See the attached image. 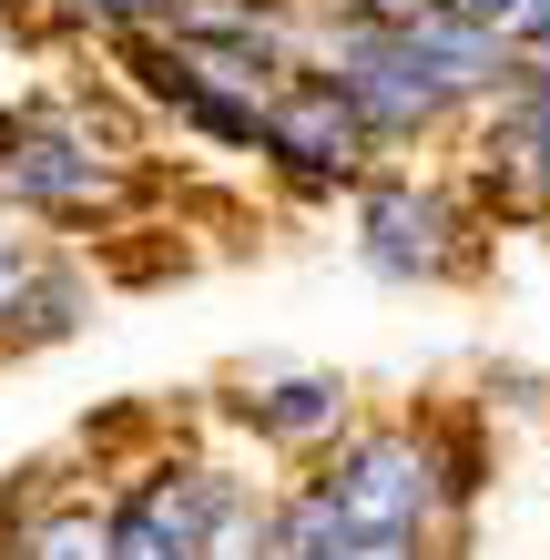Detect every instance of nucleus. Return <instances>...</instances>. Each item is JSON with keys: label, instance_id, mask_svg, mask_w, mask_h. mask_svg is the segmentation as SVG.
Here are the masks:
<instances>
[{"label": "nucleus", "instance_id": "nucleus-6", "mask_svg": "<svg viewBox=\"0 0 550 560\" xmlns=\"http://www.w3.org/2000/svg\"><path fill=\"white\" fill-rule=\"evenodd\" d=\"M204 500H214V479H153L122 520H103L113 560H194V540H204Z\"/></svg>", "mask_w": 550, "mask_h": 560}, {"label": "nucleus", "instance_id": "nucleus-13", "mask_svg": "<svg viewBox=\"0 0 550 560\" xmlns=\"http://www.w3.org/2000/svg\"><path fill=\"white\" fill-rule=\"evenodd\" d=\"M82 11H92V21H153L164 0H82Z\"/></svg>", "mask_w": 550, "mask_h": 560}, {"label": "nucleus", "instance_id": "nucleus-3", "mask_svg": "<svg viewBox=\"0 0 550 560\" xmlns=\"http://www.w3.org/2000/svg\"><path fill=\"white\" fill-rule=\"evenodd\" d=\"M0 194L51 205V214H92V205H113V163L72 133H51V122H31V133L0 143Z\"/></svg>", "mask_w": 550, "mask_h": 560}, {"label": "nucleus", "instance_id": "nucleus-8", "mask_svg": "<svg viewBox=\"0 0 550 560\" xmlns=\"http://www.w3.org/2000/svg\"><path fill=\"white\" fill-rule=\"evenodd\" d=\"M194 560H276V520L245 500V489H224L214 479V500H204V540H194Z\"/></svg>", "mask_w": 550, "mask_h": 560}, {"label": "nucleus", "instance_id": "nucleus-12", "mask_svg": "<svg viewBox=\"0 0 550 560\" xmlns=\"http://www.w3.org/2000/svg\"><path fill=\"white\" fill-rule=\"evenodd\" d=\"M327 560H418V540H358V530H347Z\"/></svg>", "mask_w": 550, "mask_h": 560}, {"label": "nucleus", "instance_id": "nucleus-5", "mask_svg": "<svg viewBox=\"0 0 550 560\" xmlns=\"http://www.w3.org/2000/svg\"><path fill=\"white\" fill-rule=\"evenodd\" d=\"M367 266L377 276H448L459 266V214L438 205V194H377L367 205Z\"/></svg>", "mask_w": 550, "mask_h": 560}, {"label": "nucleus", "instance_id": "nucleus-11", "mask_svg": "<svg viewBox=\"0 0 550 560\" xmlns=\"http://www.w3.org/2000/svg\"><path fill=\"white\" fill-rule=\"evenodd\" d=\"M21 276H31V255H21L11 235H0V326H11V316H21Z\"/></svg>", "mask_w": 550, "mask_h": 560}, {"label": "nucleus", "instance_id": "nucleus-9", "mask_svg": "<svg viewBox=\"0 0 550 560\" xmlns=\"http://www.w3.org/2000/svg\"><path fill=\"white\" fill-rule=\"evenodd\" d=\"M510 153L540 174V194H550V72H520V103H510Z\"/></svg>", "mask_w": 550, "mask_h": 560}, {"label": "nucleus", "instance_id": "nucleus-4", "mask_svg": "<svg viewBox=\"0 0 550 560\" xmlns=\"http://www.w3.org/2000/svg\"><path fill=\"white\" fill-rule=\"evenodd\" d=\"M255 143L285 153V163H306V174H358V153H367V122L347 113V92L337 82H296L285 103L255 113Z\"/></svg>", "mask_w": 550, "mask_h": 560}, {"label": "nucleus", "instance_id": "nucleus-7", "mask_svg": "<svg viewBox=\"0 0 550 560\" xmlns=\"http://www.w3.org/2000/svg\"><path fill=\"white\" fill-rule=\"evenodd\" d=\"M337 408H347L337 377H285L266 398H245V418L266 428V439H316V428H337Z\"/></svg>", "mask_w": 550, "mask_h": 560}, {"label": "nucleus", "instance_id": "nucleus-10", "mask_svg": "<svg viewBox=\"0 0 550 560\" xmlns=\"http://www.w3.org/2000/svg\"><path fill=\"white\" fill-rule=\"evenodd\" d=\"M31 560H113V530H103V520H82V510H61Z\"/></svg>", "mask_w": 550, "mask_h": 560}, {"label": "nucleus", "instance_id": "nucleus-14", "mask_svg": "<svg viewBox=\"0 0 550 560\" xmlns=\"http://www.w3.org/2000/svg\"><path fill=\"white\" fill-rule=\"evenodd\" d=\"M448 11H459V21H479V31H500L510 11H520V0H448Z\"/></svg>", "mask_w": 550, "mask_h": 560}, {"label": "nucleus", "instance_id": "nucleus-2", "mask_svg": "<svg viewBox=\"0 0 550 560\" xmlns=\"http://www.w3.org/2000/svg\"><path fill=\"white\" fill-rule=\"evenodd\" d=\"M327 61H337L327 82L347 92V113H358L367 133H418V122L448 103V92L418 72V51L398 42V11H387V21H367V11H358V21L327 42Z\"/></svg>", "mask_w": 550, "mask_h": 560}, {"label": "nucleus", "instance_id": "nucleus-1", "mask_svg": "<svg viewBox=\"0 0 550 560\" xmlns=\"http://www.w3.org/2000/svg\"><path fill=\"white\" fill-rule=\"evenodd\" d=\"M316 489H327V510H337L358 540H418V520L438 510V489H448V479L429 469V448H418V439L377 428V439H358Z\"/></svg>", "mask_w": 550, "mask_h": 560}]
</instances>
